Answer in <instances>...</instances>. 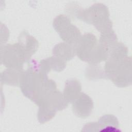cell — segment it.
Instances as JSON below:
<instances>
[{
  "mask_svg": "<svg viewBox=\"0 0 132 132\" xmlns=\"http://www.w3.org/2000/svg\"><path fill=\"white\" fill-rule=\"evenodd\" d=\"M17 43L29 62L31 56L38 50V41L27 31L23 30L20 33Z\"/></svg>",
  "mask_w": 132,
  "mask_h": 132,
  "instance_id": "8",
  "label": "cell"
},
{
  "mask_svg": "<svg viewBox=\"0 0 132 132\" xmlns=\"http://www.w3.org/2000/svg\"><path fill=\"white\" fill-rule=\"evenodd\" d=\"M57 111L50 107L47 104L43 103L39 106L38 120L41 124L46 123L53 119Z\"/></svg>",
  "mask_w": 132,
  "mask_h": 132,
  "instance_id": "15",
  "label": "cell"
},
{
  "mask_svg": "<svg viewBox=\"0 0 132 132\" xmlns=\"http://www.w3.org/2000/svg\"><path fill=\"white\" fill-rule=\"evenodd\" d=\"M23 71V69L8 68L1 73V81L8 85L18 86L20 85L21 77Z\"/></svg>",
  "mask_w": 132,
  "mask_h": 132,
  "instance_id": "13",
  "label": "cell"
},
{
  "mask_svg": "<svg viewBox=\"0 0 132 132\" xmlns=\"http://www.w3.org/2000/svg\"><path fill=\"white\" fill-rule=\"evenodd\" d=\"M43 103L48 104L57 111L64 109L69 104L64 99L63 94L57 89L50 93L42 103Z\"/></svg>",
  "mask_w": 132,
  "mask_h": 132,
  "instance_id": "12",
  "label": "cell"
},
{
  "mask_svg": "<svg viewBox=\"0 0 132 132\" xmlns=\"http://www.w3.org/2000/svg\"><path fill=\"white\" fill-rule=\"evenodd\" d=\"M52 53L54 56L67 62L74 58L76 55V50L74 45L61 42L57 44L53 47Z\"/></svg>",
  "mask_w": 132,
  "mask_h": 132,
  "instance_id": "11",
  "label": "cell"
},
{
  "mask_svg": "<svg viewBox=\"0 0 132 132\" xmlns=\"http://www.w3.org/2000/svg\"><path fill=\"white\" fill-rule=\"evenodd\" d=\"M100 131H118L119 123L118 119L112 114H105L101 117L98 121Z\"/></svg>",
  "mask_w": 132,
  "mask_h": 132,
  "instance_id": "14",
  "label": "cell"
},
{
  "mask_svg": "<svg viewBox=\"0 0 132 132\" xmlns=\"http://www.w3.org/2000/svg\"><path fill=\"white\" fill-rule=\"evenodd\" d=\"M74 46L78 57L90 64H97L108 58V50L102 46L96 36L91 33L81 35Z\"/></svg>",
  "mask_w": 132,
  "mask_h": 132,
  "instance_id": "2",
  "label": "cell"
},
{
  "mask_svg": "<svg viewBox=\"0 0 132 132\" xmlns=\"http://www.w3.org/2000/svg\"><path fill=\"white\" fill-rule=\"evenodd\" d=\"M53 26L60 38L70 44L74 45L81 36L79 29L72 24L70 18L64 14L57 16L53 20Z\"/></svg>",
  "mask_w": 132,
  "mask_h": 132,
  "instance_id": "5",
  "label": "cell"
},
{
  "mask_svg": "<svg viewBox=\"0 0 132 132\" xmlns=\"http://www.w3.org/2000/svg\"><path fill=\"white\" fill-rule=\"evenodd\" d=\"M98 42L102 45L109 50L112 46L118 42V38L114 31L111 29L101 32Z\"/></svg>",
  "mask_w": 132,
  "mask_h": 132,
  "instance_id": "17",
  "label": "cell"
},
{
  "mask_svg": "<svg viewBox=\"0 0 132 132\" xmlns=\"http://www.w3.org/2000/svg\"><path fill=\"white\" fill-rule=\"evenodd\" d=\"M93 109V102L92 98L84 92L72 103V110L76 116L86 118L90 116Z\"/></svg>",
  "mask_w": 132,
  "mask_h": 132,
  "instance_id": "7",
  "label": "cell"
},
{
  "mask_svg": "<svg viewBox=\"0 0 132 132\" xmlns=\"http://www.w3.org/2000/svg\"><path fill=\"white\" fill-rule=\"evenodd\" d=\"M27 70L22 74L20 87L22 92L36 105L39 106L47 96L56 90V82L48 78L40 70L39 63L31 59Z\"/></svg>",
  "mask_w": 132,
  "mask_h": 132,
  "instance_id": "1",
  "label": "cell"
},
{
  "mask_svg": "<svg viewBox=\"0 0 132 132\" xmlns=\"http://www.w3.org/2000/svg\"><path fill=\"white\" fill-rule=\"evenodd\" d=\"M81 85L79 81L72 78L65 82L63 95L66 101L69 103H73L81 92Z\"/></svg>",
  "mask_w": 132,
  "mask_h": 132,
  "instance_id": "10",
  "label": "cell"
},
{
  "mask_svg": "<svg viewBox=\"0 0 132 132\" xmlns=\"http://www.w3.org/2000/svg\"><path fill=\"white\" fill-rule=\"evenodd\" d=\"M1 63L8 68L23 69L28 61L18 43L1 46Z\"/></svg>",
  "mask_w": 132,
  "mask_h": 132,
  "instance_id": "6",
  "label": "cell"
},
{
  "mask_svg": "<svg viewBox=\"0 0 132 132\" xmlns=\"http://www.w3.org/2000/svg\"><path fill=\"white\" fill-rule=\"evenodd\" d=\"M66 64V61L53 55L52 57L41 60L39 62V68L43 74L47 75L51 70L56 72L63 71L65 69Z\"/></svg>",
  "mask_w": 132,
  "mask_h": 132,
  "instance_id": "9",
  "label": "cell"
},
{
  "mask_svg": "<svg viewBox=\"0 0 132 132\" xmlns=\"http://www.w3.org/2000/svg\"><path fill=\"white\" fill-rule=\"evenodd\" d=\"M106 78L110 79L118 87L130 86L132 82L131 58L130 56L116 60L108 58L104 67Z\"/></svg>",
  "mask_w": 132,
  "mask_h": 132,
  "instance_id": "3",
  "label": "cell"
},
{
  "mask_svg": "<svg viewBox=\"0 0 132 132\" xmlns=\"http://www.w3.org/2000/svg\"><path fill=\"white\" fill-rule=\"evenodd\" d=\"M76 16L84 22L92 24L101 33L112 29L108 7L102 3H96L86 9H78Z\"/></svg>",
  "mask_w": 132,
  "mask_h": 132,
  "instance_id": "4",
  "label": "cell"
},
{
  "mask_svg": "<svg viewBox=\"0 0 132 132\" xmlns=\"http://www.w3.org/2000/svg\"><path fill=\"white\" fill-rule=\"evenodd\" d=\"M128 53V48L123 43L118 42L109 48L108 58L122 59L127 56Z\"/></svg>",
  "mask_w": 132,
  "mask_h": 132,
  "instance_id": "16",
  "label": "cell"
}]
</instances>
